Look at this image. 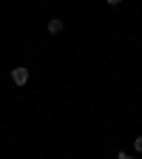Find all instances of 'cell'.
Segmentation results:
<instances>
[{"label": "cell", "instance_id": "6da1fadb", "mask_svg": "<svg viewBox=\"0 0 142 159\" xmlns=\"http://www.w3.org/2000/svg\"><path fill=\"white\" fill-rule=\"evenodd\" d=\"M11 83H14V85H26V83H29V68H26V66L11 68Z\"/></svg>", "mask_w": 142, "mask_h": 159}, {"label": "cell", "instance_id": "7a4b0ae2", "mask_svg": "<svg viewBox=\"0 0 142 159\" xmlns=\"http://www.w3.org/2000/svg\"><path fill=\"white\" fill-rule=\"evenodd\" d=\"M46 29H48V34H60V31H63V20H60V17H51L48 23H46Z\"/></svg>", "mask_w": 142, "mask_h": 159}, {"label": "cell", "instance_id": "3957f363", "mask_svg": "<svg viewBox=\"0 0 142 159\" xmlns=\"http://www.w3.org/2000/svg\"><path fill=\"white\" fill-rule=\"evenodd\" d=\"M134 151H136V153H142V136H136V139H134Z\"/></svg>", "mask_w": 142, "mask_h": 159}, {"label": "cell", "instance_id": "277c9868", "mask_svg": "<svg viewBox=\"0 0 142 159\" xmlns=\"http://www.w3.org/2000/svg\"><path fill=\"white\" fill-rule=\"evenodd\" d=\"M105 3H108V6H119V3H122V0H105Z\"/></svg>", "mask_w": 142, "mask_h": 159}, {"label": "cell", "instance_id": "5b68a950", "mask_svg": "<svg viewBox=\"0 0 142 159\" xmlns=\"http://www.w3.org/2000/svg\"><path fill=\"white\" fill-rule=\"evenodd\" d=\"M119 159H131V156H128V153H119Z\"/></svg>", "mask_w": 142, "mask_h": 159}]
</instances>
